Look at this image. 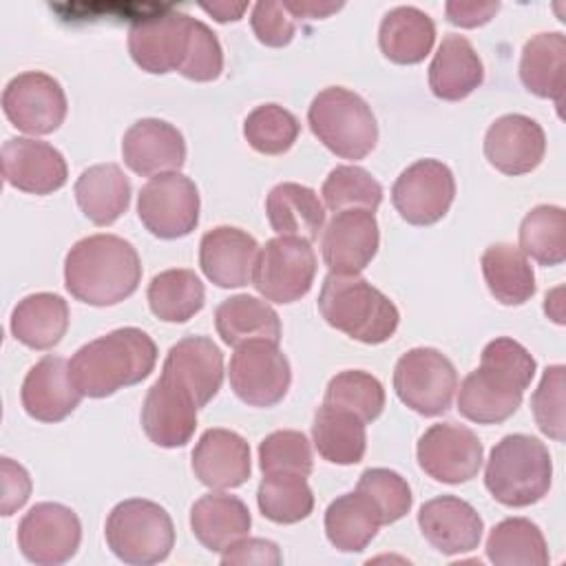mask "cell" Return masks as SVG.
Listing matches in <instances>:
<instances>
[{"label":"cell","mask_w":566,"mask_h":566,"mask_svg":"<svg viewBox=\"0 0 566 566\" xmlns=\"http://www.w3.org/2000/svg\"><path fill=\"white\" fill-rule=\"evenodd\" d=\"M480 265L489 292L502 305H522L535 294V274L520 248L493 243L482 252Z\"/></svg>","instance_id":"obj_36"},{"label":"cell","mask_w":566,"mask_h":566,"mask_svg":"<svg viewBox=\"0 0 566 566\" xmlns=\"http://www.w3.org/2000/svg\"><path fill=\"white\" fill-rule=\"evenodd\" d=\"M73 192L88 221L111 226L128 210L133 188L117 164H95L82 170Z\"/></svg>","instance_id":"obj_29"},{"label":"cell","mask_w":566,"mask_h":566,"mask_svg":"<svg viewBox=\"0 0 566 566\" xmlns=\"http://www.w3.org/2000/svg\"><path fill=\"white\" fill-rule=\"evenodd\" d=\"M520 250L539 265L566 259V212L559 206H535L520 223Z\"/></svg>","instance_id":"obj_40"},{"label":"cell","mask_w":566,"mask_h":566,"mask_svg":"<svg viewBox=\"0 0 566 566\" xmlns=\"http://www.w3.org/2000/svg\"><path fill=\"white\" fill-rule=\"evenodd\" d=\"M321 195L334 212L349 208L374 212L382 201V186L360 166H336L323 181Z\"/></svg>","instance_id":"obj_45"},{"label":"cell","mask_w":566,"mask_h":566,"mask_svg":"<svg viewBox=\"0 0 566 566\" xmlns=\"http://www.w3.org/2000/svg\"><path fill=\"white\" fill-rule=\"evenodd\" d=\"M537 363L528 354V349L513 338H493L484 345L478 371L495 387L513 394H522L528 389L535 376Z\"/></svg>","instance_id":"obj_41"},{"label":"cell","mask_w":566,"mask_h":566,"mask_svg":"<svg viewBox=\"0 0 566 566\" xmlns=\"http://www.w3.org/2000/svg\"><path fill=\"white\" fill-rule=\"evenodd\" d=\"M256 40L265 46H285L292 42L296 24L283 2H256L250 18Z\"/></svg>","instance_id":"obj_49"},{"label":"cell","mask_w":566,"mask_h":566,"mask_svg":"<svg viewBox=\"0 0 566 566\" xmlns=\"http://www.w3.org/2000/svg\"><path fill=\"white\" fill-rule=\"evenodd\" d=\"M201 9L206 13H210L217 22H230V20H239L243 15V11L248 9L245 2L232 4V2H212V4H201Z\"/></svg>","instance_id":"obj_54"},{"label":"cell","mask_w":566,"mask_h":566,"mask_svg":"<svg viewBox=\"0 0 566 566\" xmlns=\"http://www.w3.org/2000/svg\"><path fill=\"white\" fill-rule=\"evenodd\" d=\"M500 9V2H460L451 0L444 4L447 20L462 29H475L486 24Z\"/></svg>","instance_id":"obj_52"},{"label":"cell","mask_w":566,"mask_h":566,"mask_svg":"<svg viewBox=\"0 0 566 566\" xmlns=\"http://www.w3.org/2000/svg\"><path fill=\"white\" fill-rule=\"evenodd\" d=\"M522 405V394L504 391L486 382L478 369H473L458 389V411L478 424H497L511 418Z\"/></svg>","instance_id":"obj_43"},{"label":"cell","mask_w":566,"mask_h":566,"mask_svg":"<svg viewBox=\"0 0 566 566\" xmlns=\"http://www.w3.org/2000/svg\"><path fill=\"white\" fill-rule=\"evenodd\" d=\"M283 7L290 11V15L296 18H327L329 13H336L343 4L340 2H316V0H283Z\"/></svg>","instance_id":"obj_53"},{"label":"cell","mask_w":566,"mask_h":566,"mask_svg":"<svg viewBox=\"0 0 566 566\" xmlns=\"http://www.w3.org/2000/svg\"><path fill=\"white\" fill-rule=\"evenodd\" d=\"M566 38L559 31L537 33L526 40L520 57V80L537 97L562 106Z\"/></svg>","instance_id":"obj_33"},{"label":"cell","mask_w":566,"mask_h":566,"mask_svg":"<svg viewBox=\"0 0 566 566\" xmlns=\"http://www.w3.org/2000/svg\"><path fill=\"white\" fill-rule=\"evenodd\" d=\"M453 197V172L438 159L413 161L398 175L391 188L394 208L411 226H431L440 221L449 212Z\"/></svg>","instance_id":"obj_13"},{"label":"cell","mask_w":566,"mask_h":566,"mask_svg":"<svg viewBox=\"0 0 566 566\" xmlns=\"http://www.w3.org/2000/svg\"><path fill=\"white\" fill-rule=\"evenodd\" d=\"M82 542V524L73 509L60 502H38L18 524V548L38 566L69 562Z\"/></svg>","instance_id":"obj_12"},{"label":"cell","mask_w":566,"mask_h":566,"mask_svg":"<svg viewBox=\"0 0 566 566\" xmlns=\"http://www.w3.org/2000/svg\"><path fill=\"white\" fill-rule=\"evenodd\" d=\"M20 400L31 418L60 422L75 411L82 394L71 380L69 363L62 356H44L27 371Z\"/></svg>","instance_id":"obj_24"},{"label":"cell","mask_w":566,"mask_h":566,"mask_svg":"<svg viewBox=\"0 0 566 566\" xmlns=\"http://www.w3.org/2000/svg\"><path fill=\"white\" fill-rule=\"evenodd\" d=\"M214 327L221 340L239 347L245 340H281V318L272 305L250 294H234L214 310Z\"/></svg>","instance_id":"obj_35"},{"label":"cell","mask_w":566,"mask_h":566,"mask_svg":"<svg viewBox=\"0 0 566 566\" xmlns=\"http://www.w3.org/2000/svg\"><path fill=\"white\" fill-rule=\"evenodd\" d=\"M259 467L263 473H312V447L301 431L279 429L268 433L259 444Z\"/></svg>","instance_id":"obj_47"},{"label":"cell","mask_w":566,"mask_h":566,"mask_svg":"<svg viewBox=\"0 0 566 566\" xmlns=\"http://www.w3.org/2000/svg\"><path fill=\"white\" fill-rule=\"evenodd\" d=\"M318 312L327 325L365 345L389 340L400 323L394 301L360 274L329 272L321 285Z\"/></svg>","instance_id":"obj_3"},{"label":"cell","mask_w":566,"mask_h":566,"mask_svg":"<svg viewBox=\"0 0 566 566\" xmlns=\"http://www.w3.org/2000/svg\"><path fill=\"white\" fill-rule=\"evenodd\" d=\"M553 482L546 444L526 433H509L489 453L484 486L504 506L522 509L539 502Z\"/></svg>","instance_id":"obj_4"},{"label":"cell","mask_w":566,"mask_h":566,"mask_svg":"<svg viewBox=\"0 0 566 566\" xmlns=\"http://www.w3.org/2000/svg\"><path fill=\"white\" fill-rule=\"evenodd\" d=\"M283 562L281 551L274 542L261 539V537H241L239 542L230 544L223 555L221 564H265V566H279Z\"/></svg>","instance_id":"obj_51"},{"label":"cell","mask_w":566,"mask_h":566,"mask_svg":"<svg viewBox=\"0 0 566 566\" xmlns=\"http://www.w3.org/2000/svg\"><path fill=\"white\" fill-rule=\"evenodd\" d=\"M155 363V340L139 327H119L82 345L69 360V371L82 396L106 398L148 378Z\"/></svg>","instance_id":"obj_2"},{"label":"cell","mask_w":566,"mask_h":566,"mask_svg":"<svg viewBox=\"0 0 566 566\" xmlns=\"http://www.w3.org/2000/svg\"><path fill=\"white\" fill-rule=\"evenodd\" d=\"M323 402L352 411L367 424L382 413L385 389L376 376L363 369H345L329 378Z\"/></svg>","instance_id":"obj_42"},{"label":"cell","mask_w":566,"mask_h":566,"mask_svg":"<svg viewBox=\"0 0 566 566\" xmlns=\"http://www.w3.org/2000/svg\"><path fill=\"white\" fill-rule=\"evenodd\" d=\"M122 157L124 164L142 177L179 172L186 161V142L172 124L146 117L124 133Z\"/></svg>","instance_id":"obj_21"},{"label":"cell","mask_w":566,"mask_h":566,"mask_svg":"<svg viewBox=\"0 0 566 566\" xmlns=\"http://www.w3.org/2000/svg\"><path fill=\"white\" fill-rule=\"evenodd\" d=\"M2 111L18 130L49 135L66 117V95L62 84L49 73L24 71L4 86Z\"/></svg>","instance_id":"obj_14"},{"label":"cell","mask_w":566,"mask_h":566,"mask_svg":"<svg viewBox=\"0 0 566 566\" xmlns=\"http://www.w3.org/2000/svg\"><path fill=\"white\" fill-rule=\"evenodd\" d=\"M436 42L433 20L418 7H396L385 13L378 29V44L396 64L422 62Z\"/></svg>","instance_id":"obj_32"},{"label":"cell","mask_w":566,"mask_h":566,"mask_svg":"<svg viewBox=\"0 0 566 566\" xmlns=\"http://www.w3.org/2000/svg\"><path fill=\"white\" fill-rule=\"evenodd\" d=\"M378 245V221L374 212L363 208L334 212L321 237L323 261L334 274L363 272L376 256Z\"/></svg>","instance_id":"obj_17"},{"label":"cell","mask_w":566,"mask_h":566,"mask_svg":"<svg viewBox=\"0 0 566 566\" xmlns=\"http://www.w3.org/2000/svg\"><path fill=\"white\" fill-rule=\"evenodd\" d=\"M301 133V124L294 113L279 104H261L248 113L243 122V135L248 144L261 155L287 153Z\"/></svg>","instance_id":"obj_44"},{"label":"cell","mask_w":566,"mask_h":566,"mask_svg":"<svg viewBox=\"0 0 566 566\" xmlns=\"http://www.w3.org/2000/svg\"><path fill=\"white\" fill-rule=\"evenodd\" d=\"M150 312L166 323H186L206 303V290L201 279L186 268L164 270L148 283Z\"/></svg>","instance_id":"obj_37"},{"label":"cell","mask_w":566,"mask_h":566,"mask_svg":"<svg viewBox=\"0 0 566 566\" xmlns=\"http://www.w3.org/2000/svg\"><path fill=\"white\" fill-rule=\"evenodd\" d=\"M252 517L243 500L228 493H206L190 509V528L201 546L223 553L250 533Z\"/></svg>","instance_id":"obj_27"},{"label":"cell","mask_w":566,"mask_h":566,"mask_svg":"<svg viewBox=\"0 0 566 566\" xmlns=\"http://www.w3.org/2000/svg\"><path fill=\"white\" fill-rule=\"evenodd\" d=\"M394 389L402 405L420 416H440L449 411L458 389L453 363L433 347H413L405 352L394 367Z\"/></svg>","instance_id":"obj_7"},{"label":"cell","mask_w":566,"mask_h":566,"mask_svg":"<svg viewBox=\"0 0 566 566\" xmlns=\"http://www.w3.org/2000/svg\"><path fill=\"white\" fill-rule=\"evenodd\" d=\"M416 458L429 478L444 484H462L478 475L484 447L469 427L436 422L420 436Z\"/></svg>","instance_id":"obj_15"},{"label":"cell","mask_w":566,"mask_h":566,"mask_svg":"<svg viewBox=\"0 0 566 566\" xmlns=\"http://www.w3.org/2000/svg\"><path fill=\"white\" fill-rule=\"evenodd\" d=\"M0 157L7 184L22 192L51 195L66 184V159L46 142L31 137H9L2 144Z\"/></svg>","instance_id":"obj_18"},{"label":"cell","mask_w":566,"mask_h":566,"mask_svg":"<svg viewBox=\"0 0 566 566\" xmlns=\"http://www.w3.org/2000/svg\"><path fill=\"white\" fill-rule=\"evenodd\" d=\"M316 274L312 243L298 237H274L259 248L252 285L272 303H294L303 298Z\"/></svg>","instance_id":"obj_8"},{"label":"cell","mask_w":566,"mask_h":566,"mask_svg":"<svg viewBox=\"0 0 566 566\" xmlns=\"http://www.w3.org/2000/svg\"><path fill=\"white\" fill-rule=\"evenodd\" d=\"M69 305L60 294L35 292L11 312V334L31 349L55 347L69 329Z\"/></svg>","instance_id":"obj_31"},{"label":"cell","mask_w":566,"mask_h":566,"mask_svg":"<svg viewBox=\"0 0 566 566\" xmlns=\"http://www.w3.org/2000/svg\"><path fill=\"white\" fill-rule=\"evenodd\" d=\"M250 471V444L237 431L208 429L192 449V473L208 489H237L248 482Z\"/></svg>","instance_id":"obj_22"},{"label":"cell","mask_w":566,"mask_h":566,"mask_svg":"<svg viewBox=\"0 0 566 566\" xmlns=\"http://www.w3.org/2000/svg\"><path fill=\"white\" fill-rule=\"evenodd\" d=\"M259 243L234 226H217L199 241V265L219 287H241L252 281Z\"/></svg>","instance_id":"obj_23"},{"label":"cell","mask_w":566,"mask_h":566,"mask_svg":"<svg viewBox=\"0 0 566 566\" xmlns=\"http://www.w3.org/2000/svg\"><path fill=\"white\" fill-rule=\"evenodd\" d=\"M564 365L546 367L531 396V409L539 431L557 442L564 440Z\"/></svg>","instance_id":"obj_48"},{"label":"cell","mask_w":566,"mask_h":566,"mask_svg":"<svg viewBox=\"0 0 566 566\" xmlns=\"http://www.w3.org/2000/svg\"><path fill=\"white\" fill-rule=\"evenodd\" d=\"M265 214L279 237H298L310 243L325 223V208L318 195L296 181H283L270 190Z\"/></svg>","instance_id":"obj_28"},{"label":"cell","mask_w":566,"mask_h":566,"mask_svg":"<svg viewBox=\"0 0 566 566\" xmlns=\"http://www.w3.org/2000/svg\"><path fill=\"white\" fill-rule=\"evenodd\" d=\"M142 281V261L130 241L91 234L73 243L64 259V285L82 303L106 307L128 298Z\"/></svg>","instance_id":"obj_1"},{"label":"cell","mask_w":566,"mask_h":566,"mask_svg":"<svg viewBox=\"0 0 566 566\" xmlns=\"http://www.w3.org/2000/svg\"><path fill=\"white\" fill-rule=\"evenodd\" d=\"M382 526L378 506L363 491L343 493L325 509V535L340 553H360Z\"/></svg>","instance_id":"obj_30"},{"label":"cell","mask_w":566,"mask_h":566,"mask_svg":"<svg viewBox=\"0 0 566 566\" xmlns=\"http://www.w3.org/2000/svg\"><path fill=\"white\" fill-rule=\"evenodd\" d=\"M195 29L197 20L181 11L142 18L128 29V53L142 71L155 75L181 73L190 57Z\"/></svg>","instance_id":"obj_9"},{"label":"cell","mask_w":566,"mask_h":566,"mask_svg":"<svg viewBox=\"0 0 566 566\" xmlns=\"http://www.w3.org/2000/svg\"><path fill=\"white\" fill-rule=\"evenodd\" d=\"M486 557L495 566H546L548 546L539 526L526 517L497 522L486 537Z\"/></svg>","instance_id":"obj_38"},{"label":"cell","mask_w":566,"mask_h":566,"mask_svg":"<svg viewBox=\"0 0 566 566\" xmlns=\"http://www.w3.org/2000/svg\"><path fill=\"white\" fill-rule=\"evenodd\" d=\"M104 535L111 553L133 566L159 564L175 546V526L168 511L144 497L115 504L106 517Z\"/></svg>","instance_id":"obj_6"},{"label":"cell","mask_w":566,"mask_h":566,"mask_svg":"<svg viewBox=\"0 0 566 566\" xmlns=\"http://www.w3.org/2000/svg\"><path fill=\"white\" fill-rule=\"evenodd\" d=\"M546 153L542 126L522 113L497 117L484 135V155L489 164L504 175H526L535 170Z\"/></svg>","instance_id":"obj_19"},{"label":"cell","mask_w":566,"mask_h":566,"mask_svg":"<svg viewBox=\"0 0 566 566\" xmlns=\"http://www.w3.org/2000/svg\"><path fill=\"white\" fill-rule=\"evenodd\" d=\"M137 214L144 228L159 239H179L199 223V190L181 172H161L142 186Z\"/></svg>","instance_id":"obj_11"},{"label":"cell","mask_w":566,"mask_h":566,"mask_svg":"<svg viewBox=\"0 0 566 566\" xmlns=\"http://www.w3.org/2000/svg\"><path fill=\"white\" fill-rule=\"evenodd\" d=\"M0 475H2V502L0 513L4 517L13 515L31 495V478L27 469L11 458L0 460Z\"/></svg>","instance_id":"obj_50"},{"label":"cell","mask_w":566,"mask_h":566,"mask_svg":"<svg viewBox=\"0 0 566 566\" xmlns=\"http://www.w3.org/2000/svg\"><path fill=\"white\" fill-rule=\"evenodd\" d=\"M424 539L442 555H462L478 548L484 531L480 513L458 495H438L418 511Z\"/></svg>","instance_id":"obj_20"},{"label":"cell","mask_w":566,"mask_h":566,"mask_svg":"<svg viewBox=\"0 0 566 566\" xmlns=\"http://www.w3.org/2000/svg\"><path fill=\"white\" fill-rule=\"evenodd\" d=\"M482 80L484 66L473 44L458 33L444 35L429 64L431 93L444 102H460L469 97Z\"/></svg>","instance_id":"obj_26"},{"label":"cell","mask_w":566,"mask_h":566,"mask_svg":"<svg viewBox=\"0 0 566 566\" xmlns=\"http://www.w3.org/2000/svg\"><path fill=\"white\" fill-rule=\"evenodd\" d=\"M161 374L184 385L197 407H206L221 389L223 354L208 336H186L168 349Z\"/></svg>","instance_id":"obj_25"},{"label":"cell","mask_w":566,"mask_h":566,"mask_svg":"<svg viewBox=\"0 0 566 566\" xmlns=\"http://www.w3.org/2000/svg\"><path fill=\"white\" fill-rule=\"evenodd\" d=\"M256 504L265 520L274 524H296L312 513L314 493L307 484V475L290 471L263 473Z\"/></svg>","instance_id":"obj_39"},{"label":"cell","mask_w":566,"mask_h":566,"mask_svg":"<svg viewBox=\"0 0 566 566\" xmlns=\"http://www.w3.org/2000/svg\"><path fill=\"white\" fill-rule=\"evenodd\" d=\"M562 287L553 290L551 294H546V301H544V312L548 314V318H553L555 323H564V312H562Z\"/></svg>","instance_id":"obj_55"},{"label":"cell","mask_w":566,"mask_h":566,"mask_svg":"<svg viewBox=\"0 0 566 566\" xmlns=\"http://www.w3.org/2000/svg\"><path fill=\"white\" fill-rule=\"evenodd\" d=\"M197 409L190 391L168 374H161L144 398L142 429L157 447H184L197 429Z\"/></svg>","instance_id":"obj_16"},{"label":"cell","mask_w":566,"mask_h":566,"mask_svg":"<svg viewBox=\"0 0 566 566\" xmlns=\"http://www.w3.org/2000/svg\"><path fill=\"white\" fill-rule=\"evenodd\" d=\"M307 124L318 142L343 159H363L378 142L371 106L345 86L323 88L307 108Z\"/></svg>","instance_id":"obj_5"},{"label":"cell","mask_w":566,"mask_h":566,"mask_svg":"<svg viewBox=\"0 0 566 566\" xmlns=\"http://www.w3.org/2000/svg\"><path fill=\"white\" fill-rule=\"evenodd\" d=\"M230 387L237 398L250 407H274L292 382L287 356L279 343L254 338L241 343L230 358Z\"/></svg>","instance_id":"obj_10"},{"label":"cell","mask_w":566,"mask_h":566,"mask_svg":"<svg viewBox=\"0 0 566 566\" xmlns=\"http://www.w3.org/2000/svg\"><path fill=\"white\" fill-rule=\"evenodd\" d=\"M312 442L318 455L332 464H358L367 449L365 422L352 411L323 402L314 413Z\"/></svg>","instance_id":"obj_34"},{"label":"cell","mask_w":566,"mask_h":566,"mask_svg":"<svg viewBox=\"0 0 566 566\" xmlns=\"http://www.w3.org/2000/svg\"><path fill=\"white\" fill-rule=\"evenodd\" d=\"M356 489L371 497V502L380 511L382 524H394L411 511V502H413L411 489L407 480L391 469H382V467L365 469L358 478Z\"/></svg>","instance_id":"obj_46"}]
</instances>
